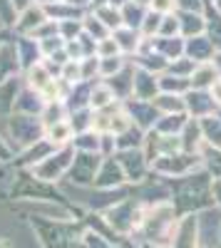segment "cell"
Instances as JSON below:
<instances>
[{
  "mask_svg": "<svg viewBox=\"0 0 221 248\" xmlns=\"http://www.w3.org/2000/svg\"><path fill=\"white\" fill-rule=\"evenodd\" d=\"M209 10L221 17V0H209Z\"/></svg>",
  "mask_w": 221,
  "mask_h": 248,
  "instance_id": "cell-55",
  "label": "cell"
},
{
  "mask_svg": "<svg viewBox=\"0 0 221 248\" xmlns=\"http://www.w3.org/2000/svg\"><path fill=\"white\" fill-rule=\"evenodd\" d=\"M119 10H122V23H125V28H132V30H139V28H142V20H144V15H147L144 8L134 5L132 0H129V3L122 5Z\"/></svg>",
  "mask_w": 221,
  "mask_h": 248,
  "instance_id": "cell-39",
  "label": "cell"
},
{
  "mask_svg": "<svg viewBox=\"0 0 221 248\" xmlns=\"http://www.w3.org/2000/svg\"><path fill=\"white\" fill-rule=\"evenodd\" d=\"M162 17L164 15H159L154 10H147L144 20H142V28H139V32H142V37H157L159 35V28H162Z\"/></svg>",
  "mask_w": 221,
  "mask_h": 248,
  "instance_id": "cell-41",
  "label": "cell"
},
{
  "mask_svg": "<svg viewBox=\"0 0 221 248\" xmlns=\"http://www.w3.org/2000/svg\"><path fill=\"white\" fill-rule=\"evenodd\" d=\"M57 25H60V37H63L65 43H70V40H75L85 32L82 20H65V23H57Z\"/></svg>",
  "mask_w": 221,
  "mask_h": 248,
  "instance_id": "cell-44",
  "label": "cell"
},
{
  "mask_svg": "<svg viewBox=\"0 0 221 248\" xmlns=\"http://www.w3.org/2000/svg\"><path fill=\"white\" fill-rule=\"evenodd\" d=\"M95 47H97V43H95V40H90L85 32L79 35V37H75V40H70V43H65L67 57L75 60V62H82V60L92 57L95 55Z\"/></svg>",
  "mask_w": 221,
  "mask_h": 248,
  "instance_id": "cell-28",
  "label": "cell"
},
{
  "mask_svg": "<svg viewBox=\"0 0 221 248\" xmlns=\"http://www.w3.org/2000/svg\"><path fill=\"white\" fill-rule=\"evenodd\" d=\"M127 3H129V0H110V5H114V8H122Z\"/></svg>",
  "mask_w": 221,
  "mask_h": 248,
  "instance_id": "cell-60",
  "label": "cell"
},
{
  "mask_svg": "<svg viewBox=\"0 0 221 248\" xmlns=\"http://www.w3.org/2000/svg\"><path fill=\"white\" fill-rule=\"evenodd\" d=\"M134 5H139V8H144V10H149L152 8V0H132Z\"/></svg>",
  "mask_w": 221,
  "mask_h": 248,
  "instance_id": "cell-58",
  "label": "cell"
},
{
  "mask_svg": "<svg viewBox=\"0 0 221 248\" xmlns=\"http://www.w3.org/2000/svg\"><path fill=\"white\" fill-rule=\"evenodd\" d=\"M37 5H43V8H52V5H60V3H67V0H35Z\"/></svg>",
  "mask_w": 221,
  "mask_h": 248,
  "instance_id": "cell-54",
  "label": "cell"
},
{
  "mask_svg": "<svg viewBox=\"0 0 221 248\" xmlns=\"http://www.w3.org/2000/svg\"><path fill=\"white\" fill-rule=\"evenodd\" d=\"M112 37H114L119 52H122L125 57H129V60L139 52V47H142V40H144L139 30H132V28H125V25L119 28V30H114Z\"/></svg>",
  "mask_w": 221,
  "mask_h": 248,
  "instance_id": "cell-19",
  "label": "cell"
},
{
  "mask_svg": "<svg viewBox=\"0 0 221 248\" xmlns=\"http://www.w3.org/2000/svg\"><path fill=\"white\" fill-rule=\"evenodd\" d=\"M102 154H92V152H75L72 167L67 171V181L75 184L77 189H92L97 171L102 167Z\"/></svg>",
  "mask_w": 221,
  "mask_h": 248,
  "instance_id": "cell-5",
  "label": "cell"
},
{
  "mask_svg": "<svg viewBox=\"0 0 221 248\" xmlns=\"http://www.w3.org/2000/svg\"><path fill=\"white\" fill-rule=\"evenodd\" d=\"M199 156H202V167L211 179H221V149H214L209 144H202L199 149Z\"/></svg>",
  "mask_w": 221,
  "mask_h": 248,
  "instance_id": "cell-30",
  "label": "cell"
},
{
  "mask_svg": "<svg viewBox=\"0 0 221 248\" xmlns=\"http://www.w3.org/2000/svg\"><path fill=\"white\" fill-rule=\"evenodd\" d=\"M216 114H219V119H221V109H216Z\"/></svg>",
  "mask_w": 221,
  "mask_h": 248,
  "instance_id": "cell-62",
  "label": "cell"
},
{
  "mask_svg": "<svg viewBox=\"0 0 221 248\" xmlns=\"http://www.w3.org/2000/svg\"><path fill=\"white\" fill-rule=\"evenodd\" d=\"M45 109V97L30 90V87H20L17 97H15V112L13 114H28V117H40Z\"/></svg>",
  "mask_w": 221,
  "mask_h": 248,
  "instance_id": "cell-13",
  "label": "cell"
},
{
  "mask_svg": "<svg viewBox=\"0 0 221 248\" xmlns=\"http://www.w3.org/2000/svg\"><path fill=\"white\" fill-rule=\"evenodd\" d=\"M179 10H189V13H206L209 0H176Z\"/></svg>",
  "mask_w": 221,
  "mask_h": 248,
  "instance_id": "cell-48",
  "label": "cell"
},
{
  "mask_svg": "<svg viewBox=\"0 0 221 248\" xmlns=\"http://www.w3.org/2000/svg\"><path fill=\"white\" fill-rule=\"evenodd\" d=\"M211 196H214V206L221 209V179H214L211 181Z\"/></svg>",
  "mask_w": 221,
  "mask_h": 248,
  "instance_id": "cell-50",
  "label": "cell"
},
{
  "mask_svg": "<svg viewBox=\"0 0 221 248\" xmlns=\"http://www.w3.org/2000/svg\"><path fill=\"white\" fill-rule=\"evenodd\" d=\"M13 5H15V10H17V15L23 13V10H28V8H32L35 5V0H13Z\"/></svg>",
  "mask_w": 221,
  "mask_h": 248,
  "instance_id": "cell-52",
  "label": "cell"
},
{
  "mask_svg": "<svg viewBox=\"0 0 221 248\" xmlns=\"http://www.w3.org/2000/svg\"><path fill=\"white\" fill-rule=\"evenodd\" d=\"M102 82H107V87L117 94L119 102H127V99L132 97V85H134V65L129 62V65L119 72V75H114V77H110V79H102Z\"/></svg>",
  "mask_w": 221,
  "mask_h": 248,
  "instance_id": "cell-20",
  "label": "cell"
},
{
  "mask_svg": "<svg viewBox=\"0 0 221 248\" xmlns=\"http://www.w3.org/2000/svg\"><path fill=\"white\" fill-rule=\"evenodd\" d=\"M92 117H95V112L87 107V109H77V112H70L67 122L72 124L75 134H82V132H90V129H92Z\"/></svg>",
  "mask_w": 221,
  "mask_h": 248,
  "instance_id": "cell-40",
  "label": "cell"
},
{
  "mask_svg": "<svg viewBox=\"0 0 221 248\" xmlns=\"http://www.w3.org/2000/svg\"><path fill=\"white\" fill-rule=\"evenodd\" d=\"M82 30H85V35H87L90 40H95V43H99V40H105V37L112 35V32L102 25V20H99L95 13H90V10H87V15L82 17Z\"/></svg>",
  "mask_w": 221,
  "mask_h": 248,
  "instance_id": "cell-35",
  "label": "cell"
},
{
  "mask_svg": "<svg viewBox=\"0 0 221 248\" xmlns=\"http://www.w3.org/2000/svg\"><path fill=\"white\" fill-rule=\"evenodd\" d=\"M15 40V50H17V60L23 65V72L28 67H32L35 62L43 60V52H40V45L35 43L32 37H13Z\"/></svg>",
  "mask_w": 221,
  "mask_h": 248,
  "instance_id": "cell-21",
  "label": "cell"
},
{
  "mask_svg": "<svg viewBox=\"0 0 221 248\" xmlns=\"http://www.w3.org/2000/svg\"><path fill=\"white\" fill-rule=\"evenodd\" d=\"M52 79H57V77H52V72L47 70V65H45L43 60L35 62L32 67H28L23 72V85L30 87V90H35V92H40V94H43L52 85Z\"/></svg>",
  "mask_w": 221,
  "mask_h": 248,
  "instance_id": "cell-16",
  "label": "cell"
},
{
  "mask_svg": "<svg viewBox=\"0 0 221 248\" xmlns=\"http://www.w3.org/2000/svg\"><path fill=\"white\" fill-rule=\"evenodd\" d=\"M214 52H216V47H214V43H211L206 35L184 40V57L194 60L196 65H202V62H211Z\"/></svg>",
  "mask_w": 221,
  "mask_h": 248,
  "instance_id": "cell-17",
  "label": "cell"
},
{
  "mask_svg": "<svg viewBox=\"0 0 221 248\" xmlns=\"http://www.w3.org/2000/svg\"><path fill=\"white\" fill-rule=\"evenodd\" d=\"M199 124H202L204 144H209V147H214V149H221V119H219V114L199 119Z\"/></svg>",
  "mask_w": 221,
  "mask_h": 248,
  "instance_id": "cell-32",
  "label": "cell"
},
{
  "mask_svg": "<svg viewBox=\"0 0 221 248\" xmlns=\"http://www.w3.org/2000/svg\"><path fill=\"white\" fill-rule=\"evenodd\" d=\"M179 15V35L184 40L206 35V15L204 13H189V10H176Z\"/></svg>",
  "mask_w": 221,
  "mask_h": 248,
  "instance_id": "cell-15",
  "label": "cell"
},
{
  "mask_svg": "<svg viewBox=\"0 0 221 248\" xmlns=\"http://www.w3.org/2000/svg\"><path fill=\"white\" fill-rule=\"evenodd\" d=\"M90 13H95L99 20H102V25H105L110 32H114V30H119V28L125 25V23H122V10L114 8V5H102V8L90 10Z\"/></svg>",
  "mask_w": 221,
  "mask_h": 248,
  "instance_id": "cell-37",
  "label": "cell"
},
{
  "mask_svg": "<svg viewBox=\"0 0 221 248\" xmlns=\"http://www.w3.org/2000/svg\"><path fill=\"white\" fill-rule=\"evenodd\" d=\"M45 137V124L40 117H28V114H10L5 119V139L13 147V152H23L32 147L35 141Z\"/></svg>",
  "mask_w": 221,
  "mask_h": 248,
  "instance_id": "cell-2",
  "label": "cell"
},
{
  "mask_svg": "<svg viewBox=\"0 0 221 248\" xmlns=\"http://www.w3.org/2000/svg\"><path fill=\"white\" fill-rule=\"evenodd\" d=\"M202 167V156L199 154H189V152H179V154H172V156H159L154 164H152V174L154 176H162V179H172V181H179L184 179Z\"/></svg>",
  "mask_w": 221,
  "mask_h": 248,
  "instance_id": "cell-4",
  "label": "cell"
},
{
  "mask_svg": "<svg viewBox=\"0 0 221 248\" xmlns=\"http://www.w3.org/2000/svg\"><path fill=\"white\" fill-rule=\"evenodd\" d=\"M211 176L199 169L184 179L172 184V203L176 214H202L206 209H214V196H211Z\"/></svg>",
  "mask_w": 221,
  "mask_h": 248,
  "instance_id": "cell-1",
  "label": "cell"
},
{
  "mask_svg": "<svg viewBox=\"0 0 221 248\" xmlns=\"http://www.w3.org/2000/svg\"><path fill=\"white\" fill-rule=\"evenodd\" d=\"M0 30H5V28H3V25H0Z\"/></svg>",
  "mask_w": 221,
  "mask_h": 248,
  "instance_id": "cell-63",
  "label": "cell"
},
{
  "mask_svg": "<svg viewBox=\"0 0 221 248\" xmlns=\"http://www.w3.org/2000/svg\"><path fill=\"white\" fill-rule=\"evenodd\" d=\"M157 37H182L179 35V15H164L162 17V28H159Z\"/></svg>",
  "mask_w": 221,
  "mask_h": 248,
  "instance_id": "cell-46",
  "label": "cell"
},
{
  "mask_svg": "<svg viewBox=\"0 0 221 248\" xmlns=\"http://www.w3.org/2000/svg\"><path fill=\"white\" fill-rule=\"evenodd\" d=\"M189 90H191V82H189V79H184V77H174V75H169V72L159 75V92L184 97Z\"/></svg>",
  "mask_w": 221,
  "mask_h": 248,
  "instance_id": "cell-33",
  "label": "cell"
},
{
  "mask_svg": "<svg viewBox=\"0 0 221 248\" xmlns=\"http://www.w3.org/2000/svg\"><path fill=\"white\" fill-rule=\"evenodd\" d=\"M211 65L216 67V72H219V77H221V50H216V52H214V57H211Z\"/></svg>",
  "mask_w": 221,
  "mask_h": 248,
  "instance_id": "cell-53",
  "label": "cell"
},
{
  "mask_svg": "<svg viewBox=\"0 0 221 248\" xmlns=\"http://www.w3.org/2000/svg\"><path fill=\"white\" fill-rule=\"evenodd\" d=\"M55 149H57V147H52V144L43 137L40 141H35L32 147H28V149H23V152H17L15 159H13V164H15V167H20L23 171H30L32 167H37L40 161H45Z\"/></svg>",
  "mask_w": 221,
  "mask_h": 248,
  "instance_id": "cell-9",
  "label": "cell"
},
{
  "mask_svg": "<svg viewBox=\"0 0 221 248\" xmlns=\"http://www.w3.org/2000/svg\"><path fill=\"white\" fill-rule=\"evenodd\" d=\"M45 10H47L50 20H55V23H65V20H82L87 15L85 8L72 5L70 0H67V3H60V5H52V8H45Z\"/></svg>",
  "mask_w": 221,
  "mask_h": 248,
  "instance_id": "cell-31",
  "label": "cell"
},
{
  "mask_svg": "<svg viewBox=\"0 0 221 248\" xmlns=\"http://www.w3.org/2000/svg\"><path fill=\"white\" fill-rule=\"evenodd\" d=\"M117 161H119V167H122L125 171V179H127V186H139V184H144L152 174V167H149V161L144 156L142 149H127V152H117L114 154Z\"/></svg>",
  "mask_w": 221,
  "mask_h": 248,
  "instance_id": "cell-6",
  "label": "cell"
},
{
  "mask_svg": "<svg viewBox=\"0 0 221 248\" xmlns=\"http://www.w3.org/2000/svg\"><path fill=\"white\" fill-rule=\"evenodd\" d=\"M144 137L147 132H142L139 127H132L129 132L114 137V144H117V152H127V149H142L144 147Z\"/></svg>",
  "mask_w": 221,
  "mask_h": 248,
  "instance_id": "cell-34",
  "label": "cell"
},
{
  "mask_svg": "<svg viewBox=\"0 0 221 248\" xmlns=\"http://www.w3.org/2000/svg\"><path fill=\"white\" fill-rule=\"evenodd\" d=\"M47 20H50L47 10L35 3L32 8H28V10H23L17 15L15 25H13V37H30L37 28H43Z\"/></svg>",
  "mask_w": 221,
  "mask_h": 248,
  "instance_id": "cell-8",
  "label": "cell"
},
{
  "mask_svg": "<svg viewBox=\"0 0 221 248\" xmlns=\"http://www.w3.org/2000/svg\"><path fill=\"white\" fill-rule=\"evenodd\" d=\"M117 105H122V102L107 87V82H102V79L92 82V92H90V109L92 112H105V109H112Z\"/></svg>",
  "mask_w": 221,
  "mask_h": 248,
  "instance_id": "cell-18",
  "label": "cell"
},
{
  "mask_svg": "<svg viewBox=\"0 0 221 248\" xmlns=\"http://www.w3.org/2000/svg\"><path fill=\"white\" fill-rule=\"evenodd\" d=\"M67 117H70V112H67L65 102H45V109H43V114H40L45 127H52V124H57V122H65Z\"/></svg>",
  "mask_w": 221,
  "mask_h": 248,
  "instance_id": "cell-36",
  "label": "cell"
},
{
  "mask_svg": "<svg viewBox=\"0 0 221 248\" xmlns=\"http://www.w3.org/2000/svg\"><path fill=\"white\" fill-rule=\"evenodd\" d=\"M154 50L167 62L184 57V37H154Z\"/></svg>",
  "mask_w": 221,
  "mask_h": 248,
  "instance_id": "cell-27",
  "label": "cell"
},
{
  "mask_svg": "<svg viewBox=\"0 0 221 248\" xmlns=\"http://www.w3.org/2000/svg\"><path fill=\"white\" fill-rule=\"evenodd\" d=\"M187 122H189V114H164V117L157 119L154 132L169 134V137H179V134H182V129L187 127Z\"/></svg>",
  "mask_w": 221,
  "mask_h": 248,
  "instance_id": "cell-29",
  "label": "cell"
},
{
  "mask_svg": "<svg viewBox=\"0 0 221 248\" xmlns=\"http://www.w3.org/2000/svg\"><path fill=\"white\" fill-rule=\"evenodd\" d=\"M194 70H196V62L189 60V57H179V60L169 62V67H167L169 75H174V77H184V79H189Z\"/></svg>",
  "mask_w": 221,
  "mask_h": 248,
  "instance_id": "cell-42",
  "label": "cell"
},
{
  "mask_svg": "<svg viewBox=\"0 0 221 248\" xmlns=\"http://www.w3.org/2000/svg\"><path fill=\"white\" fill-rule=\"evenodd\" d=\"M216 79H219V72H216V67L211 65V62H202V65H196V70L189 77L191 90H202V92H209Z\"/></svg>",
  "mask_w": 221,
  "mask_h": 248,
  "instance_id": "cell-26",
  "label": "cell"
},
{
  "mask_svg": "<svg viewBox=\"0 0 221 248\" xmlns=\"http://www.w3.org/2000/svg\"><path fill=\"white\" fill-rule=\"evenodd\" d=\"M125 186H127V179H125V171H122V167H119L117 156L102 159V167H99V171H97V179H95L92 189L114 191V189H125Z\"/></svg>",
  "mask_w": 221,
  "mask_h": 248,
  "instance_id": "cell-7",
  "label": "cell"
},
{
  "mask_svg": "<svg viewBox=\"0 0 221 248\" xmlns=\"http://www.w3.org/2000/svg\"><path fill=\"white\" fill-rule=\"evenodd\" d=\"M10 40H13V32L10 30H0V47H3L5 43H10Z\"/></svg>",
  "mask_w": 221,
  "mask_h": 248,
  "instance_id": "cell-56",
  "label": "cell"
},
{
  "mask_svg": "<svg viewBox=\"0 0 221 248\" xmlns=\"http://www.w3.org/2000/svg\"><path fill=\"white\" fill-rule=\"evenodd\" d=\"M152 105L159 112V117H164V114H187V99L179 97V94H164V92H159L152 99Z\"/></svg>",
  "mask_w": 221,
  "mask_h": 248,
  "instance_id": "cell-22",
  "label": "cell"
},
{
  "mask_svg": "<svg viewBox=\"0 0 221 248\" xmlns=\"http://www.w3.org/2000/svg\"><path fill=\"white\" fill-rule=\"evenodd\" d=\"M179 139H182V149H184V152L199 154V149H202V144H204V134H202V124H199V119H191V117H189L187 127L182 129Z\"/></svg>",
  "mask_w": 221,
  "mask_h": 248,
  "instance_id": "cell-23",
  "label": "cell"
},
{
  "mask_svg": "<svg viewBox=\"0 0 221 248\" xmlns=\"http://www.w3.org/2000/svg\"><path fill=\"white\" fill-rule=\"evenodd\" d=\"M187 99V114L191 119H204V117H211L216 114V105H214V99H211V92H202V90H189L184 94Z\"/></svg>",
  "mask_w": 221,
  "mask_h": 248,
  "instance_id": "cell-11",
  "label": "cell"
},
{
  "mask_svg": "<svg viewBox=\"0 0 221 248\" xmlns=\"http://www.w3.org/2000/svg\"><path fill=\"white\" fill-rule=\"evenodd\" d=\"M149 10H154L159 15H174L179 10V5H176V0H152Z\"/></svg>",
  "mask_w": 221,
  "mask_h": 248,
  "instance_id": "cell-47",
  "label": "cell"
},
{
  "mask_svg": "<svg viewBox=\"0 0 221 248\" xmlns=\"http://www.w3.org/2000/svg\"><path fill=\"white\" fill-rule=\"evenodd\" d=\"M99 139H102V134L97 132H82V134H75L72 139V149L75 152H92V154H99Z\"/></svg>",
  "mask_w": 221,
  "mask_h": 248,
  "instance_id": "cell-38",
  "label": "cell"
},
{
  "mask_svg": "<svg viewBox=\"0 0 221 248\" xmlns=\"http://www.w3.org/2000/svg\"><path fill=\"white\" fill-rule=\"evenodd\" d=\"M209 92H211V99H214V105H216V107L221 109V77H219V79L214 82V87H211Z\"/></svg>",
  "mask_w": 221,
  "mask_h": 248,
  "instance_id": "cell-51",
  "label": "cell"
},
{
  "mask_svg": "<svg viewBox=\"0 0 221 248\" xmlns=\"http://www.w3.org/2000/svg\"><path fill=\"white\" fill-rule=\"evenodd\" d=\"M13 159H15V152H13V147L8 144L5 134L0 132V164H13Z\"/></svg>",
  "mask_w": 221,
  "mask_h": 248,
  "instance_id": "cell-49",
  "label": "cell"
},
{
  "mask_svg": "<svg viewBox=\"0 0 221 248\" xmlns=\"http://www.w3.org/2000/svg\"><path fill=\"white\" fill-rule=\"evenodd\" d=\"M159 94V77L144 70L134 67V85H132V97L129 99H142V102H152Z\"/></svg>",
  "mask_w": 221,
  "mask_h": 248,
  "instance_id": "cell-14",
  "label": "cell"
},
{
  "mask_svg": "<svg viewBox=\"0 0 221 248\" xmlns=\"http://www.w3.org/2000/svg\"><path fill=\"white\" fill-rule=\"evenodd\" d=\"M45 139L52 144V147L63 149V147H72V139H75V129L72 124L65 119V122H57L52 127H45Z\"/></svg>",
  "mask_w": 221,
  "mask_h": 248,
  "instance_id": "cell-25",
  "label": "cell"
},
{
  "mask_svg": "<svg viewBox=\"0 0 221 248\" xmlns=\"http://www.w3.org/2000/svg\"><path fill=\"white\" fill-rule=\"evenodd\" d=\"M125 109L129 112L134 127H139L142 132H149L154 129V124L159 119V112L154 109L152 102H142V99H127L125 102Z\"/></svg>",
  "mask_w": 221,
  "mask_h": 248,
  "instance_id": "cell-10",
  "label": "cell"
},
{
  "mask_svg": "<svg viewBox=\"0 0 221 248\" xmlns=\"http://www.w3.org/2000/svg\"><path fill=\"white\" fill-rule=\"evenodd\" d=\"M15 20H17V10L13 5V0H0V25L13 32Z\"/></svg>",
  "mask_w": 221,
  "mask_h": 248,
  "instance_id": "cell-43",
  "label": "cell"
},
{
  "mask_svg": "<svg viewBox=\"0 0 221 248\" xmlns=\"http://www.w3.org/2000/svg\"><path fill=\"white\" fill-rule=\"evenodd\" d=\"M20 87H23V77L10 79V82H5V85H0V119H3V122L15 112V97H17Z\"/></svg>",
  "mask_w": 221,
  "mask_h": 248,
  "instance_id": "cell-24",
  "label": "cell"
},
{
  "mask_svg": "<svg viewBox=\"0 0 221 248\" xmlns=\"http://www.w3.org/2000/svg\"><path fill=\"white\" fill-rule=\"evenodd\" d=\"M95 55H97L99 60H107V57H117V55H122V52H119V47H117V43H114V37L110 35V37H105V40H99V43H97Z\"/></svg>",
  "mask_w": 221,
  "mask_h": 248,
  "instance_id": "cell-45",
  "label": "cell"
},
{
  "mask_svg": "<svg viewBox=\"0 0 221 248\" xmlns=\"http://www.w3.org/2000/svg\"><path fill=\"white\" fill-rule=\"evenodd\" d=\"M102 5H110V0H90V10H97Z\"/></svg>",
  "mask_w": 221,
  "mask_h": 248,
  "instance_id": "cell-57",
  "label": "cell"
},
{
  "mask_svg": "<svg viewBox=\"0 0 221 248\" xmlns=\"http://www.w3.org/2000/svg\"><path fill=\"white\" fill-rule=\"evenodd\" d=\"M72 159H75V149L72 147H63V149H55L45 161H40L37 167H32L28 174L37 181H43V184H60L63 179H67V171L72 167Z\"/></svg>",
  "mask_w": 221,
  "mask_h": 248,
  "instance_id": "cell-3",
  "label": "cell"
},
{
  "mask_svg": "<svg viewBox=\"0 0 221 248\" xmlns=\"http://www.w3.org/2000/svg\"><path fill=\"white\" fill-rule=\"evenodd\" d=\"M23 77V65L17 60V50H15V40L5 43L0 47V85H5L10 79Z\"/></svg>",
  "mask_w": 221,
  "mask_h": 248,
  "instance_id": "cell-12",
  "label": "cell"
},
{
  "mask_svg": "<svg viewBox=\"0 0 221 248\" xmlns=\"http://www.w3.org/2000/svg\"><path fill=\"white\" fill-rule=\"evenodd\" d=\"M0 248H10V243H8V241H3V238H0Z\"/></svg>",
  "mask_w": 221,
  "mask_h": 248,
  "instance_id": "cell-61",
  "label": "cell"
},
{
  "mask_svg": "<svg viewBox=\"0 0 221 248\" xmlns=\"http://www.w3.org/2000/svg\"><path fill=\"white\" fill-rule=\"evenodd\" d=\"M72 5H77V8H85V10H90V0H70Z\"/></svg>",
  "mask_w": 221,
  "mask_h": 248,
  "instance_id": "cell-59",
  "label": "cell"
}]
</instances>
